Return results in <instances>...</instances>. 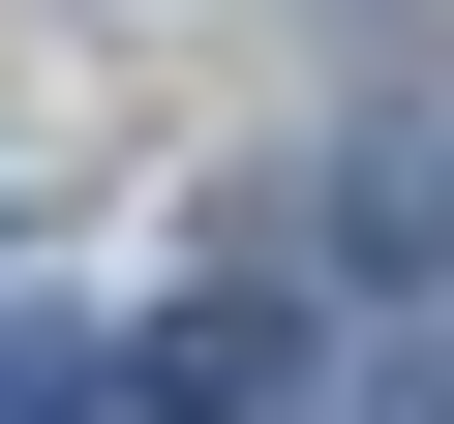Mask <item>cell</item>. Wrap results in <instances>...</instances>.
Segmentation results:
<instances>
[{
    "label": "cell",
    "instance_id": "obj_1",
    "mask_svg": "<svg viewBox=\"0 0 454 424\" xmlns=\"http://www.w3.org/2000/svg\"><path fill=\"white\" fill-rule=\"evenodd\" d=\"M121 394H152V424H333V334H303L273 273H212V303L121 334Z\"/></svg>",
    "mask_w": 454,
    "mask_h": 424
},
{
    "label": "cell",
    "instance_id": "obj_2",
    "mask_svg": "<svg viewBox=\"0 0 454 424\" xmlns=\"http://www.w3.org/2000/svg\"><path fill=\"white\" fill-rule=\"evenodd\" d=\"M0 424H121V334H61V303H0Z\"/></svg>",
    "mask_w": 454,
    "mask_h": 424
},
{
    "label": "cell",
    "instance_id": "obj_3",
    "mask_svg": "<svg viewBox=\"0 0 454 424\" xmlns=\"http://www.w3.org/2000/svg\"><path fill=\"white\" fill-rule=\"evenodd\" d=\"M333 424H454V334H424V364H364V394H333Z\"/></svg>",
    "mask_w": 454,
    "mask_h": 424
}]
</instances>
